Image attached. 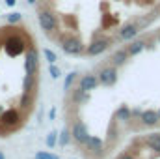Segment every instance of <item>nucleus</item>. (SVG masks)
<instances>
[{
	"mask_svg": "<svg viewBox=\"0 0 160 159\" xmlns=\"http://www.w3.org/2000/svg\"><path fill=\"white\" fill-rule=\"evenodd\" d=\"M2 45H4V49L8 51L9 56H19L21 52L26 51V40H24V36L19 30H15V28H9V32H8L6 40L2 41Z\"/></svg>",
	"mask_w": 160,
	"mask_h": 159,
	"instance_id": "1",
	"label": "nucleus"
},
{
	"mask_svg": "<svg viewBox=\"0 0 160 159\" xmlns=\"http://www.w3.org/2000/svg\"><path fill=\"white\" fill-rule=\"evenodd\" d=\"M19 123H21V116H19L17 111H13V109L4 111V112L0 114V133H2V137H6L4 133H9V131L15 129Z\"/></svg>",
	"mask_w": 160,
	"mask_h": 159,
	"instance_id": "2",
	"label": "nucleus"
},
{
	"mask_svg": "<svg viewBox=\"0 0 160 159\" xmlns=\"http://www.w3.org/2000/svg\"><path fill=\"white\" fill-rule=\"evenodd\" d=\"M38 21H39V26L48 36H52L54 30L58 28V19L50 9H39L38 11Z\"/></svg>",
	"mask_w": 160,
	"mask_h": 159,
	"instance_id": "3",
	"label": "nucleus"
},
{
	"mask_svg": "<svg viewBox=\"0 0 160 159\" xmlns=\"http://www.w3.org/2000/svg\"><path fill=\"white\" fill-rule=\"evenodd\" d=\"M60 45H62V51L65 54H71V56H78L84 52V43L78 38H73V36L60 38Z\"/></svg>",
	"mask_w": 160,
	"mask_h": 159,
	"instance_id": "4",
	"label": "nucleus"
},
{
	"mask_svg": "<svg viewBox=\"0 0 160 159\" xmlns=\"http://www.w3.org/2000/svg\"><path fill=\"white\" fill-rule=\"evenodd\" d=\"M24 68H26V75H38V69H39V52H38V49L34 45H30L26 49Z\"/></svg>",
	"mask_w": 160,
	"mask_h": 159,
	"instance_id": "5",
	"label": "nucleus"
},
{
	"mask_svg": "<svg viewBox=\"0 0 160 159\" xmlns=\"http://www.w3.org/2000/svg\"><path fill=\"white\" fill-rule=\"evenodd\" d=\"M71 135H73V140H75V142H78L80 146H84V144L88 142V139L91 137V135L88 133V127H86V123H84L82 120H77V122L73 123Z\"/></svg>",
	"mask_w": 160,
	"mask_h": 159,
	"instance_id": "6",
	"label": "nucleus"
},
{
	"mask_svg": "<svg viewBox=\"0 0 160 159\" xmlns=\"http://www.w3.org/2000/svg\"><path fill=\"white\" fill-rule=\"evenodd\" d=\"M108 47H110V40L108 38H95V40L88 45V49L84 52L88 56H97V54H102Z\"/></svg>",
	"mask_w": 160,
	"mask_h": 159,
	"instance_id": "7",
	"label": "nucleus"
},
{
	"mask_svg": "<svg viewBox=\"0 0 160 159\" xmlns=\"http://www.w3.org/2000/svg\"><path fill=\"white\" fill-rule=\"evenodd\" d=\"M118 82V69L116 66H108V68H102L101 73H99V84L102 86H114Z\"/></svg>",
	"mask_w": 160,
	"mask_h": 159,
	"instance_id": "8",
	"label": "nucleus"
},
{
	"mask_svg": "<svg viewBox=\"0 0 160 159\" xmlns=\"http://www.w3.org/2000/svg\"><path fill=\"white\" fill-rule=\"evenodd\" d=\"M138 30H140V25H136V23H128V25H125L119 32H118V40H121V41L132 40V38L138 34Z\"/></svg>",
	"mask_w": 160,
	"mask_h": 159,
	"instance_id": "9",
	"label": "nucleus"
},
{
	"mask_svg": "<svg viewBox=\"0 0 160 159\" xmlns=\"http://www.w3.org/2000/svg\"><path fill=\"white\" fill-rule=\"evenodd\" d=\"M99 86V77H95V75H84V77H80V82H78V88L82 90H86V92H89V90H95Z\"/></svg>",
	"mask_w": 160,
	"mask_h": 159,
	"instance_id": "10",
	"label": "nucleus"
},
{
	"mask_svg": "<svg viewBox=\"0 0 160 159\" xmlns=\"http://www.w3.org/2000/svg\"><path fill=\"white\" fill-rule=\"evenodd\" d=\"M140 120H142V123L143 125H147V127H153V125H157L160 122V116L157 111H143L142 114H140Z\"/></svg>",
	"mask_w": 160,
	"mask_h": 159,
	"instance_id": "11",
	"label": "nucleus"
},
{
	"mask_svg": "<svg viewBox=\"0 0 160 159\" xmlns=\"http://www.w3.org/2000/svg\"><path fill=\"white\" fill-rule=\"evenodd\" d=\"M102 140L99 139V137H89L88 139V142L84 144V148H86V152H91V154H102Z\"/></svg>",
	"mask_w": 160,
	"mask_h": 159,
	"instance_id": "12",
	"label": "nucleus"
},
{
	"mask_svg": "<svg viewBox=\"0 0 160 159\" xmlns=\"http://www.w3.org/2000/svg\"><path fill=\"white\" fill-rule=\"evenodd\" d=\"M127 58H128V52H127V49H119V51H116L114 54H112V66H123L125 62H127Z\"/></svg>",
	"mask_w": 160,
	"mask_h": 159,
	"instance_id": "13",
	"label": "nucleus"
},
{
	"mask_svg": "<svg viewBox=\"0 0 160 159\" xmlns=\"http://www.w3.org/2000/svg\"><path fill=\"white\" fill-rule=\"evenodd\" d=\"M143 47H145V41L143 40H136V41H132L130 45H127V52H128V56H136L138 52L143 51Z\"/></svg>",
	"mask_w": 160,
	"mask_h": 159,
	"instance_id": "14",
	"label": "nucleus"
},
{
	"mask_svg": "<svg viewBox=\"0 0 160 159\" xmlns=\"http://www.w3.org/2000/svg\"><path fill=\"white\" fill-rule=\"evenodd\" d=\"M71 99H73V103H86L88 99H89V94L86 92V90H82V88H77V90H73V96H71Z\"/></svg>",
	"mask_w": 160,
	"mask_h": 159,
	"instance_id": "15",
	"label": "nucleus"
},
{
	"mask_svg": "<svg viewBox=\"0 0 160 159\" xmlns=\"http://www.w3.org/2000/svg\"><path fill=\"white\" fill-rule=\"evenodd\" d=\"M145 142H147V146H149L153 152L160 154V133H153V135H149V137L145 139Z\"/></svg>",
	"mask_w": 160,
	"mask_h": 159,
	"instance_id": "16",
	"label": "nucleus"
},
{
	"mask_svg": "<svg viewBox=\"0 0 160 159\" xmlns=\"http://www.w3.org/2000/svg\"><path fill=\"white\" fill-rule=\"evenodd\" d=\"M38 90V75H26L24 79V92H36Z\"/></svg>",
	"mask_w": 160,
	"mask_h": 159,
	"instance_id": "17",
	"label": "nucleus"
},
{
	"mask_svg": "<svg viewBox=\"0 0 160 159\" xmlns=\"http://www.w3.org/2000/svg\"><path fill=\"white\" fill-rule=\"evenodd\" d=\"M116 118L119 120V122H127V120L132 118V111L128 107H119L118 112H116Z\"/></svg>",
	"mask_w": 160,
	"mask_h": 159,
	"instance_id": "18",
	"label": "nucleus"
},
{
	"mask_svg": "<svg viewBox=\"0 0 160 159\" xmlns=\"http://www.w3.org/2000/svg\"><path fill=\"white\" fill-rule=\"evenodd\" d=\"M77 75H78L77 71H71V73L65 77V82H63V90H65V92H69V90H71V86H73V84H75V80H77Z\"/></svg>",
	"mask_w": 160,
	"mask_h": 159,
	"instance_id": "19",
	"label": "nucleus"
},
{
	"mask_svg": "<svg viewBox=\"0 0 160 159\" xmlns=\"http://www.w3.org/2000/svg\"><path fill=\"white\" fill-rule=\"evenodd\" d=\"M71 139H73L71 129H63V131L60 133V144H62V146H67V144L71 142Z\"/></svg>",
	"mask_w": 160,
	"mask_h": 159,
	"instance_id": "20",
	"label": "nucleus"
},
{
	"mask_svg": "<svg viewBox=\"0 0 160 159\" xmlns=\"http://www.w3.org/2000/svg\"><path fill=\"white\" fill-rule=\"evenodd\" d=\"M30 103H32L30 92H24V94L21 96V107H22V109H30Z\"/></svg>",
	"mask_w": 160,
	"mask_h": 159,
	"instance_id": "21",
	"label": "nucleus"
},
{
	"mask_svg": "<svg viewBox=\"0 0 160 159\" xmlns=\"http://www.w3.org/2000/svg\"><path fill=\"white\" fill-rule=\"evenodd\" d=\"M43 54H45V58L48 60V64H56V60H58L56 52H52L50 49H43Z\"/></svg>",
	"mask_w": 160,
	"mask_h": 159,
	"instance_id": "22",
	"label": "nucleus"
},
{
	"mask_svg": "<svg viewBox=\"0 0 160 159\" xmlns=\"http://www.w3.org/2000/svg\"><path fill=\"white\" fill-rule=\"evenodd\" d=\"M56 140H58V133L56 131H52V133L47 135V146L48 148H54L56 146Z\"/></svg>",
	"mask_w": 160,
	"mask_h": 159,
	"instance_id": "23",
	"label": "nucleus"
},
{
	"mask_svg": "<svg viewBox=\"0 0 160 159\" xmlns=\"http://www.w3.org/2000/svg\"><path fill=\"white\" fill-rule=\"evenodd\" d=\"M34 159H60L58 156H54V154H50V152H38Z\"/></svg>",
	"mask_w": 160,
	"mask_h": 159,
	"instance_id": "24",
	"label": "nucleus"
},
{
	"mask_svg": "<svg viewBox=\"0 0 160 159\" xmlns=\"http://www.w3.org/2000/svg\"><path fill=\"white\" fill-rule=\"evenodd\" d=\"M21 19H22V15H21V13H17V11H15V13H9V15H8V23H9V25H17V23H19Z\"/></svg>",
	"mask_w": 160,
	"mask_h": 159,
	"instance_id": "25",
	"label": "nucleus"
},
{
	"mask_svg": "<svg viewBox=\"0 0 160 159\" xmlns=\"http://www.w3.org/2000/svg\"><path fill=\"white\" fill-rule=\"evenodd\" d=\"M48 73H50V77H52V79H60V77H62V71H60V68H56L54 64H50V68H48Z\"/></svg>",
	"mask_w": 160,
	"mask_h": 159,
	"instance_id": "26",
	"label": "nucleus"
},
{
	"mask_svg": "<svg viewBox=\"0 0 160 159\" xmlns=\"http://www.w3.org/2000/svg\"><path fill=\"white\" fill-rule=\"evenodd\" d=\"M118 159H134V157H132L130 154H123V156H119Z\"/></svg>",
	"mask_w": 160,
	"mask_h": 159,
	"instance_id": "27",
	"label": "nucleus"
},
{
	"mask_svg": "<svg viewBox=\"0 0 160 159\" xmlns=\"http://www.w3.org/2000/svg\"><path fill=\"white\" fill-rule=\"evenodd\" d=\"M54 116H56V109H50V120H54Z\"/></svg>",
	"mask_w": 160,
	"mask_h": 159,
	"instance_id": "28",
	"label": "nucleus"
},
{
	"mask_svg": "<svg viewBox=\"0 0 160 159\" xmlns=\"http://www.w3.org/2000/svg\"><path fill=\"white\" fill-rule=\"evenodd\" d=\"M15 2H17V0H6V4H8V6H15Z\"/></svg>",
	"mask_w": 160,
	"mask_h": 159,
	"instance_id": "29",
	"label": "nucleus"
},
{
	"mask_svg": "<svg viewBox=\"0 0 160 159\" xmlns=\"http://www.w3.org/2000/svg\"><path fill=\"white\" fill-rule=\"evenodd\" d=\"M0 159H6V156H4V154H2V152H0Z\"/></svg>",
	"mask_w": 160,
	"mask_h": 159,
	"instance_id": "30",
	"label": "nucleus"
},
{
	"mask_svg": "<svg viewBox=\"0 0 160 159\" xmlns=\"http://www.w3.org/2000/svg\"><path fill=\"white\" fill-rule=\"evenodd\" d=\"M28 4H36V0H28Z\"/></svg>",
	"mask_w": 160,
	"mask_h": 159,
	"instance_id": "31",
	"label": "nucleus"
},
{
	"mask_svg": "<svg viewBox=\"0 0 160 159\" xmlns=\"http://www.w3.org/2000/svg\"><path fill=\"white\" fill-rule=\"evenodd\" d=\"M2 112H4V109H2V105H0V114H2Z\"/></svg>",
	"mask_w": 160,
	"mask_h": 159,
	"instance_id": "32",
	"label": "nucleus"
},
{
	"mask_svg": "<svg viewBox=\"0 0 160 159\" xmlns=\"http://www.w3.org/2000/svg\"><path fill=\"white\" fill-rule=\"evenodd\" d=\"M2 47H4V45H2V41H0V49H2Z\"/></svg>",
	"mask_w": 160,
	"mask_h": 159,
	"instance_id": "33",
	"label": "nucleus"
},
{
	"mask_svg": "<svg viewBox=\"0 0 160 159\" xmlns=\"http://www.w3.org/2000/svg\"><path fill=\"white\" fill-rule=\"evenodd\" d=\"M158 116H160V111H158Z\"/></svg>",
	"mask_w": 160,
	"mask_h": 159,
	"instance_id": "34",
	"label": "nucleus"
},
{
	"mask_svg": "<svg viewBox=\"0 0 160 159\" xmlns=\"http://www.w3.org/2000/svg\"><path fill=\"white\" fill-rule=\"evenodd\" d=\"M158 41H160V36H158Z\"/></svg>",
	"mask_w": 160,
	"mask_h": 159,
	"instance_id": "35",
	"label": "nucleus"
}]
</instances>
